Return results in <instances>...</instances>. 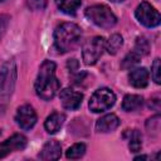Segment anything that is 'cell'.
Segmentation results:
<instances>
[{
    "mask_svg": "<svg viewBox=\"0 0 161 161\" xmlns=\"http://www.w3.org/2000/svg\"><path fill=\"white\" fill-rule=\"evenodd\" d=\"M118 126H119V118H118L114 113L104 114L103 117H101V118L96 122V130H97L98 132H102V133L112 132V131H114Z\"/></svg>",
    "mask_w": 161,
    "mask_h": 161,
    "instance_id": "cell-12",
    "label": "cell"
},
{
    "mask_svg": "<svg viewBox=\"0 0 161 161\" xmlns=\"http://www.w3.org/2000/svg\"><path fill=\"white\" fill-rule=\"evenodd\" d=\"M0 1H3V0H0Z\"/></svg>",
    "mask_w": 161,
    "mask_h": 161,
    "instance_id": "cell-27",
    "label": "cell"
},
{
    "mask_svg": "<svg viewBox=\"0 0 161 161\" xmlns=\"http://www.w3.org/2000/svg\"><path fill=\"white\" fill-rule=\"evenodd\" d=\"M106 48V40L102 36H93L88 39L82 47V58L87 65H93L102 57Z\"/></svg>",
    "mask_w": 161,
    "mask_h": 161,
    "instance_id": "cell-6",
    "label": "cell"
},
{
    "mask_svg": "<svg viewBox=\"0 0 161 161\" xmlns=\"http://www.w3.org/2000/svg\"><path fill=\"white\" fill-rule=\"evenodd\" d=\"M151 75L152 79L155 80L156 84L161 83V78H160V58H156L151 65Z\"/></svg>",
    "mask_w": 161,
    "mask_h": 161,
    "instance_id": "cell-22",
    "label": "cell"
},
{
    "mask_svg": "<svg viewBox=\"0 0 161 161\" xmlns=\"http://www.w3.org/2000/svg\"><path fill=\"white\" fill-rule=\"evenodd\" d=\"M128 148L131 152H140L142 148V135L138 130H132L128 140Z\"/></svg>",
    "mask_w": 161,
    "mask_h": 161,
    "instance_id": "cell-18",
    "label": "cell"
},
{
    "mask_svg": "<svg viewBox=\"0 0 161 161\" xmlns=\"http://www.w3.org/2000/svg\"><path fill=\"white\" fill-rule=\"evenodd\" d=\"M65 121V116L64 113H60V112H53L52 114H49L44 122V128L48 133H55L58 132L63 123Z\"/></svg>",
    "mask_w": 161,
    "mask_h": 161,
    "instance_id": "cell-14",
    "label": "cell"
},
{
    "mask_svg": "<svg viewBox=\"0 0 161 161\" xmlns=\"http://www.w3.org/2000/svg\"><path fill=\"white\" fill-rule=\"evenodd\" d=\"M84 14L89 21H92L94 25L103 29H111L117 23L116 15L112 13V10L107 5L98 4V5L89 6L86 9Z\"/></svg>",
    "mask_w": 161,
    "mask_h": 161,
    "instance_id": "cell-4",
    "label": "cell"
},
{
    "mask_svg": "<svg viewBox=\"0 0 161 161\" xmlns=\"http://www.w3.org/2000/svg\"><path fill=\"white\" fill-rule=\"evenodd\" d=\"M6 23H8V16H5V15L0 16V38H1V36H3V34L5 33Z\"/></svg>",
    "mask_w": 161,
    "mask_h": 161,
    "instance_id": "cell-24",
    "label": "cell"
},
{
    "mask_svg": "<svg viewBox=\"0 0 161 161\" xmlns=\"http://www.w3.org/2000/svg\"><path fill=\"white\" fill-rule=\"evenodd\" d=\"M109 1H112V3H122L123 0H109Z\"/></svg>",
    "mask_w": 161,
    "mask_h": 161,
    "instance_id": "cell-26",
    "label": "cell"
},
{
    "mask_svg": "<svg viewBox=\"0 0 161 161\" xmlns=\"http://www.w3.org/2000/svg\"><path fill=\"white\" fill-rule=\"evenodd\" d=\"M62 155V146L57 140H50L44 143L42 147L38 157L40 160L48 161V160H58Z\"/></svg>",
    "mask_w": 161,
    "mask_h": 161,
    "instance_id": "cell-11",
    "label": "cell"
},
{
    "mask_svg": "<svg viewBox=\"0 0 161 161\" xmlns=\"http://www.w3.org/2000/svg\"><path fill=\"white\" fill-rule=\"evenodd\" d=\"M28 143V140L24 135L20 133H15L11 137L6 138L4 142L0 143V158L15 152V151H21L23 148H25Z\"/></svg>",
    "mask_w": 161,
    "mask_h": 161,
    "instance_id": "cell-8",
    "label": "cell"
},
{
    "mask_svg": "<svg viewBox=\"0 0 161 161\" xmlns=\"http://www.w3.org/2000/svg\"><path fill=\"white\" fill-rule=\"evenodd\" d=\"M136 53H138L141 57L143 55H147L148 52H150V43L148 40L145 38V36H138L136 39V43H135V49H133Z\"/></svg>",
    "mask_w": 161,
    "mask_h": 161,
    "instance_id": "cell-21",
    "label": "cell"
},
{
    "mask_svg": "<svg viewBox=\"0 0 161 161\" xmlns=\"http://www.w3.org/2000/svg\"><path fill=\"white\" fill-rule=\"evenodd\" d=\"M55 63L52 60H44L39 68L34 87L39 98L50 101L54 98L60 88V82L55 77Z\"/></svg>",
    "mask_w": 161,
    "mask_h": 161,
    "instance_id": "cell-1",
    "label": "cell"
},
{
    "mask_svg": "<svg viewBox=\"0 0 161 161\" xmlns=\"http://www.w3.org/2000/svg\"><path fill=\"white\" fill-rule=\"evenodd\" d=\"M67 65H68V68H69L72 72H74V70L78 69V62H77L75 59H69Z\"/></svg>",
    "mask_w": 161,
    "mask_h": 161,
    "instance_id": "cell-25",
    "label": "cell"
},
{
    "mask_svg": "<svg viewBox=\"0 0 161 161\" xmlns=\"http://www.w3.org/2000/svg\"><path fill=\"white\" fill-rule=\"evenodd\" d=\"M59 98H60L62 106H63L65 109L73 111V109L79 108V106L82 104L83 94H82L80 92L73 91V89H70V88H64V89L60 91Z\"/></svg>",
    "mask_w": 161,
    "mask_h": 161,
    "instance_id": "cell-10",
    "label": "cell"
},
{
    "mask_svg": "<svg viewBox=\"0 0 161 161\" xmlns=\"http://www.w3.org/2000/svg\"><path fill=\"white\" fill-rule=\"evenodd\" d=\"M140 59H141V55L138 53H136L135 50H132L123 58V60L121 63V68L122 69H132L136 64H138Z\"/></svg>",
    "mask_w": 161,
    "mask_h": 161,
    "instance_id": "cell-20",
    "label": "cell"
},
{
    "mask_svg": "<svg viewBox=\"0 0 161 161\" xmlns=\"http://www.w3.org/2000/svg\"><path fill=\"white\" fill-rule=\"evenodd\" d=\"M82 39V29L74 23H62L54 30V45L60 53L74 50Z\"/></svg>",
    "mask_w": 161,
    "mask_h": 161,
    "instance_id": "cell-2",
    "label": "cell"
},
{
    "mask_svg": "<svg viewBox=\"0 0 161 161\" xmlns=\"http://www.w3.org/2000/svg\"><path fill=\"white\" fill-rule=\"evenodd\" d=\"M114 103L116 94L109 88H99L91 96L88 107L93 113H101L109 109Z\"/></svg>",
    "mask_w": 161,
    "mask_h": 161,
    "instance_id": "cell-5",
    "label": "cell"
},
{
    "mask_svg": "<svg viewBox=\"0 0 161 161\" xmlns=\"http://www.w3.org/2000/svg\"><path fill=\"white\" fill-rule=\"evenodd\" d=\"M122 45H123V38L119 34H112L109 36V39L106 42V48L104 49L109 54L114 55V54H117V52L121 49Z\"/></svg>",
    "mask_w": 161,
    "mask_h": 161,
    "instance_id": "cell-17",
    "label": "cell"
},
{
    "mask_svg": "<svg viewBox=\"0 0 161 161\" xmlns=\"http://www.w3.org/2000/svg\"><path fill=\"white\" fill-rule=\"evenodd\" d=\"M55 4L58 9L65 14H75L78 8L82 4V0H55Z\"/></svg>",
    "mask_w": 161,
    "mask_h": 161,
    "instance_id": "cell-16",
    "label": "cell"
},
{
    "mask_svg": "<svg viewBox=\"0 0 161 161\" xmlns=\"http://www.w3.org/2000/svg\"><path fill=\"white\" fill-rule=\"evenodd\" d=\"M15 121L20 128L30 130L36 123V113L30 104H24L18 108L15 114Z\"/></svg>",
    "mask_w": 161,
    "mask_h": 161,
    "instance_id": "cell-9",
    "label": "cell"
},
{
    "mask_svg": "<svg viewBox=\"0 0 161 161\" xmlns=\"http://www.w3.org/2000/svg\"><path fill=\"white\" fill-rule=\"evenodd\" d=\"M143 97L140 94H127L122 101V108L126 112H135L142 108Z\"/></svg>",
    "mask_w": 161,
    "mask_h": 161,
    "instance_id": "cell-15",
    "label": "cell"
},
{
    "mask_svg": "<svg viewBox=\"0 0 161 161\" xmlns=\"http://www.w3.org/2000/svg\"><path fill=\"white\" fill-rule=\"evenodd\" d=\"M26 5L30 10H43L47 6V0H26Z\"/></svg>",
    "mask_w": 161,
    "mask_h": 161,
    "instance_id": "cell-23",
    "label": "cell"
},
{
    "mask_svg": "<svg viewBox=\"0 0 161 161\" xmlns=\"http://www.w3.org/2000/svg\"><path fill=\"white\" fill-rule=\"evenodd\" d=\"M15 83H16V64L13 59H9L0 68V113L1 114L8 108L10 98L15 89Z\"/></svg>",
    "mask_w": 161,
    "mask_h": 161,
    "instance_id": "cell-3",
    "label": "cell"
},
{
    "mask_svg": "<svg viewBox=\"0 0 161 161\" xmlns=\"http://www.w3.org/2000/svg\"><path fill=\"white\" fill-rule=\"evenodd\" d=\"M86 145L84 143H74L73 146H70L68 150H67V158H70V160H77V158H80L84 156L86 153Z\"/></svg>",
    "mask_w": 161,
    "mask_h": 161,
    "instance_id": "cell-19",
    "label": "cell"
},
{
    "mask_svg": "<svg viewBox=\"0 0 161 161\" xmlns=\"http://www.w3.org/2000/svg\"><path fill=\"white\" fill-rule=\"evenodd\" d=\"M130 84L135 88H145L148 83V72L146 68H132L128 73Z\"/></svg>",
    "mask_w": 161,
    "mask_h": 161,
    "instance_id": "cell-13",
    "label": "cell"
},
{
    "mask_svg": "<svg viewBox=\"0 0 161 161\" xmlns=\"http://www.w3.org/2000/svg\"><path fill=\"white\" fill-rule=\"evenodd\" d=\"M135 16L138 20V23L146 28H155L161 21L160 13L147 1H142L137 5L135 10Z\"/></svg>",
    "mask_w": 161,
    "mask_h": 161,
    "instance_id": "cell-7",
    "label": "cell"
}]
</instances>
